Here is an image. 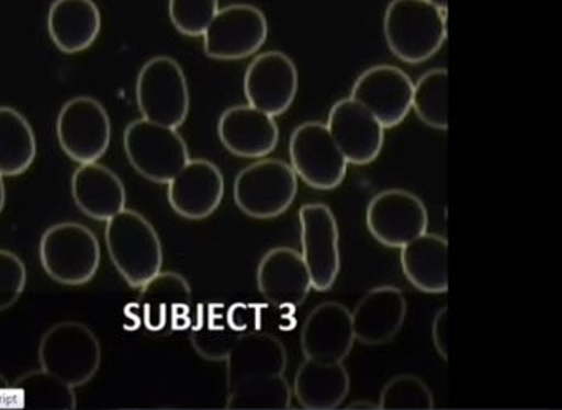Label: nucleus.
<instances>
[{
    "label": "nucleus",
    "mask_w": 562,
    "mask_h": 410,
    "mask_svg": "<svg viewBox=\"0 0 562 410\" xmlns=\"http://www.w3.org/2000/svg\"><path fill=\"white\" fill-rule=\"evenodd\" d=\"M384 41L404 64L430 60L447 41V14L427 0H391L384 12Z\"/></svg>",
    "instance_id": "nucleus-1"
},
{
    "label": "nucleus",
    "mask_w": 562,
    "mask_h": 410,
    "mask_svg": "<svg viewBox=\"0 0 562 410\" xmlns=\"http://www.w3.org/2000/svg\"><path fill=\"white\" fill-rule=\"evenodd\" d=\"M106 248L124 281L140 288L162 271L164 249L159 232L139 212L124 208L106 221Z\"/></svg>",
    "instance_id": "nucleus-2"
},
{
    "label": "nucleus",
    "mask_w": 562,
    "mask_h": 410,
    "mask_svg": "<svg viewBox=\"0 0 562 410\" xmlns=\"http://www.w3.org/2000/svg\"><path fill=\"white\" fill-rule=\"evenodd\" d=\"M38 363L42 369L77 389L90 383L100 371V340L81 321H60L48 328L42 337Z\"/></svg>",
    "instance_id": "nucleus-3"
},
{
    "label": "nucleus",
    "mask_w": 562,
    "mask_h": 410,
    "mask_svg": "<svg viewBox=\"0 0 562 410\" xmlns=\"http://www.w3.org/2000/svg\"><path fill=\"white\" fill-rule=\"evenodd\" d=\"M297 192L299 179L291 163L269 157L245 167L233 183V198L239 212L261 221L284 215Z\"/></svg>",
    "instance_id": "nucleus-4"
},
{
    "label": "nucleus",
    "mask_w": 562,
    "mask_h": 410,
    "mask_svg": "<svg viewBox=\"0 0 562 410\" xmlns=\"http://www.w3.org/2000/svg\"><path fill=\"white\" fill-rule=\"evenodd\" d=\"M38 252L48 277L64 285L88 284L101 264L97 235L77 221L50 226L42 236Z\"/></svg>",
    "instance_id": "nucleus-5"
},
{
    "label": "nucleus",
    "mask_w": 562,
    "mask_h": 410,
    "mask_svg": "<svg viewBox=\"0 0 562 410\" xmlns=\"http://www.w3.org/2000/svg\"><path fill=\"white\" fill-rule=\"evenodd\" d=\"M124 150L134 170L159 185L172 182L190 160L189 147L179 130L146 119L126 127Z\"/></svg>",
    "instance_id": "nucleus-6"
},
{
    "label": "nucleus",
    "mask_w": 562,
    "mask_h": 410,
    "mask_svg": "<svg viewBox=\"0 0 562 410\" xmlns=\"http://www.w3.org/2000/svg\"><path fill=\"white\" fill-rule=\"evenodd\" d=\"M143 119L179 129L190 113V90L182 67L170 57H154L140 68L136 83Z\"/></svg>",
    "instance_id": "nucleus-7"
},
{
    "label": "nucleus",
    "mask_w": 562,
    "mask_h": 410,
    "mask_svg": "<svg viewBox=\"0 0 562 410\" xmlns=\"http://www.w3.org/2000/svg\"><path fill=\"white\" fill-rule=\"evenodd\" d=\"M289 157L297 179L311 189L330 192L347 176V159L321 121H307L292 130Z\"/></svg>",
    "instance_id": "nucleus-8"
},
{
    "label": "nucleus",
    "mask_w": 562,
    "mask_h": 410,
    "mask_svg": "<svg viewBox=\"0 0 562 410\" xmlns=\"http://www.w3.org/2000/svg\"><path fill=\"white\" fill-rule=\"evenodd\" d=\"M265 12L251 4H232L220 9L203 34V50L222 61L245 60L261 50L268 41Z\"/></svg>",
    "instance_id": "nucleus-9"
},
{
    "label": "nucleus",
    "mask_w": 562,
    "mask_h": 410,
    "mask_svg": "<svg viewBox=\"0 0 562 410\" xmlns=\"http://www.w3.org/2000/svg\"><path fill=\"white\" fill-rule=\"evenodd\" d=\"M302 259L311 274L312 291L327 292L340 275V229L330 206L305 203L299 209Z\"/></svg>",
    "instance_id": "nucleus-10"
},
{
    "label": "nucleus",
    "mask_w": 562,
    "mask_h": 410,
    "mask_svg": "<svg viewBox=\"0 0 562 410\" xmlns=\"http://www.w3.org/2000/svg\"><path fill=\"white\" fill-rule=\"evenodd\" d=\"M136 311L147 333L156 337L187 330L193 317L189 281L177 272L160 271L140 287Z\"/></svg>",
    "instance_id": "nucleus-11"
},
{
    "label": "nucleus",
    "mask_w": 562,
    "mask_h": 410,
    "mask_svg": "<svg viewBox=\"0 0 562 410\" xmlns=\"http://www.w3.org/2000/svg\"><path fill=\"white\" fill-rule=\"evenodd\" d=\"M364 223L374 241L401 249L427 232L429 213L419 196L403 189L376 193L368 203Z\"/></svg>",
    "instance_id": "nucleus-12"
},
{
    "label": "nucleus",
    "mask_w": 562,
    "mask_h": 410,
    "mask_svg": "<svg viewBox=\"0 0 562 410\" xmlns=\"http://www.w3.org/2000/svg\"><path fill=\"white\" fill-rule=\"evenodd\" d=\"M57 137L61 150L75 162H98L110 149V114L94 98H74L58 114Z\"/></svg>",
    "instance_id": "nucleus-13"
},
{
    "label": "nucleus",
    "mask_w": 562,
    "mask_h": 410,
    "mask_svg": "<svg viewBox=\"0 0 562 410\" xmlns=\"http://www.w3.org/2000/svg\"><path fill=\"white\" fill-rule=\"evenodd\" d=\"M243 88L249 106L272 117L282 116L297 98V67L284 52H265L246 68Z\"/></svg>",
    "instance_id": "nucleus-14"
},
{
    "label": "nucleus",
    "mask_w": 562,
    "mask_h": 410,
    "mask_svg": "<svg viewBox=\"0 0 562 410\" xmlns=\"http://www.w3.org/2000/svg\"><path fill=\"white\" fill-rule=\"evenodd\" d=\"M414 81L393 65L368 68L355 81L351 100L367 107L384 129L403 124L413 107Z\"/></svg>",
    "instance_id": "nucleus-15"
},
{
    "label": "nucleus",
    "mask_w": 562,
    "mask_h": 410,
    "mask_svg": "<svg viewBox=\"0 0 562 410\" xmlns=\"http://www.w3.org/2000/svg\"><path fill=\"white\" fill-rule=\"evenodd\" d=\"M325 126L348 166H370L383 152L386 129L367 107L350 96L331 106Z\"/></svg>",
    "instance_id": "nucleus-16"
},
{
    "label": "nucleus",
    "mask_w": 562,
    "mask_h": 410,
    "mask_svg": "<svg viewBox=\"0 0 562 410\" xmlns=\"http://www.w3.org/2000/svg\"><path fill=\"white\" fill-rule=\"evenodd\" d=\"M225 196L222 170L206 159H190L182 172L167 183L170 208L190 221L210 218Z\"/></svg>",
    "instance_id": "nucleus-17"
},
{
    "label": "nucleus",
    "mask_w": 562,
    "mask_h": 410,
    "mask_svg": "<svg viewBox=\"0 0 562 410\" xmlns=\"http://www.w3.org/2000/svg\"><path fill=\"white\" fill-rule=\"evenodd\" d=\"M259 294L272 307L297 308L312 292L311 274L301 252L285 246L269 249L256 269Z\"/></svg>",
    "instance_id": "nucleus-18"
},
{
    "label": "nucleus",
    "mask_w": 562,
    "mask_h": 410,
    "mask_svg": "<svg viewBox=\"0 0 562 410\" xmlns=\"http://www.w3.org/2000/svg\"><path fill=\"white\" fill-rule=\"evenodd\" d=\"M351 310L340 301H324L305 318L301 350L308 360L344 363L355 346Z\"/></svg>",
    "instance_id": "nucleus-19"
},
{
    "label": "nucleus",
    "mask_w": 562,
    "mask_h": 410,
    "mask_svg": "<svg viewBox=\"0 0 562 410\" xmlns=\"http://www.w3.org/2000/svg\"><path fill=\"white\" fill-rule=\"evenodd\" d=\"M407 301L401 288L378 285L370 288L351 311L355 340L364 346H381L400 334L406 321Z\"/></svg>",
    "instance_id": "nucleus-20"
},
{
    "label": "nucleus",
    "mask_w": 562,
    "mask_h": 410,
    "mask_svg": "<svg viewBox=\"0 0 562 410\" xmlns=\"http://www.w3.org/2000/svg\"><path fill=\"white\" fill-rule=\"evenodd\" d=\"M218 137L233 156L258 160L274 152L279 144V126L276 117L249 104L232 106L220 116Z\"/></svg>",
    "instance_id": "nucleus-21"
},
{
    "label": "nucleus",
    "mask_w": 562,
    "mask_h": 410,
    "mask_svg": "<svg viewBox=\"0 0 562 410\" xmlns=\"http://www.w3.org/2000/svg\"><path fill=\"white\" fill-rule=\"evenodd\" d=\"M71 195L81 213L97 221H110L126 208L123 180L98 162L80 163L71 176Z\"/></svg>",
    "instance_id": "nucleus-22"
},
{
    "label": "nucleus",
    "mask_w": 562,
    "mask_h": 410,
    "mask_svg": "<svg viewBox=\"0 0 562 410\" xmlns=\"http://www.w3.org/2000/svg\"><path fill=\"white\" fill-rule=\"evenodd\" d=\"M449 241L446 236L424 232L401 248V271L411 285L423 294H447Z\"/></svg>",
    "instance_id": "nucleus-23"
},
{
    "label": "nucleus",
    "mask_w": 562,
    "mask_h": 410,
    "mask_svg": "<svg viewBox=\"0 0 562 410\" xmlns=\"http://www.w3.org/2000/svg\"><path fill=\"white\" fill-rule=\"evenodd\" d=\"M350 392V374L344 363L305 357L292 383V396L307 410L337 409Z\"/></svg>",
    "instance_id": "nucleus-24"
},
{
    "label": "nucleus",
    "mask_w": 562,
    "mask_h": 410,
    "mask_svg": "<svg viewBox=\"0 0 562 410\" xmlns=\"http://www.w3.org/2000/svg\"><path fill=\"white\" fill-rule=\"evenodd\" d=\"M226 384L232 389L249 377L284 374L288 369V350L274 334H243L225 360Z\"/></svg>",
    "instance_id": "nucleus-25"
},
{
    "label": "nucleus",
    "mask_w": 562,
    "mask_h": 410,
    "mask_svg": "<svg viewBox=\"0 0 562 410\" xmlns=\"http://www.w3.org/2000/svg\"><path fill=\"white\" fill-rule=\"evenodd\" d=\"M100 32V9L93 0H55L48 11V34L64 54L88 50Z\"/></svg>",
    "instance_id": "nucleus-26"
},
{
    "label": "nucleus",
    "mask_w": 562,
    "mask_h": 410,
    "mask_svg": "<svg viewBox=\"0 0 562 410\" xmlns=\"http://www.w3.org/2000/svg\"><path fill=\"white\" fill-rule=\"evenodd\" d=\"M190 343L202 360L225 361L241 334L229 327L223 304H202L190 321Z\"/></svg>",
    "instance_id": "nucleus-27"
},
{
    "label": "nucleus",
    "mask_w": 562,
    "mask_h": 410,
    "mask_svg": "<svg viewBox=\"0 0 562 410\" xmlns=\"http://www.w3.org/2000/svg\"><path fill=\"white\" fill-rule=\"evenodd\" d=\"M37 156L31 123L14 107L0 106V173L18 176L27 172Z\"/></svg>",
    "instance_id": "nucleus-28"
},
{
    "label": "nucleus",
    "mask_w": 562,
    "mask_h": 410,
    "mask_svg": "<svg viewBox=\"0 0 562 410\" xmlns=\"http://www.w3.org/2000/svg\"><path fill=\"white\" fill-rule=\"evenodd\" d=\"M19 406L38 410H75L77 394L75 387L68 386L47 371L37 369L25 373L12 386Z\"/></svg>",
    "instance_id": "nucleus-29"
},
{
    "label": "nucleus",
    "mask_w": 562,
    "mask_h": 410,
    "mask_svg": "<svg viewBox=\"0 0 562 410\" xmlns=\"http://www.w3.org/2000/svg\"><path fill=\"white\" fill-rule=\"evenodd\" d=\"M292 386L284 374L249 377L228 389L226 409L285 410L292 406Z\"/></svg>",
    "instance_id": "nucleus-30"
},
{
    "label": "nucleus",
    "mask_w": 562,
    "mask_h": 410,
    "mask_svg": "<svg viewBox=\"0 0 562 410\" xmlns=\"http://www.w3.org/2000/svg\"><path fill=\"white\" fill-rule=\"evenodd\" d=\"M447 91H449V71L446 68L426 71L413 88V107L417 119L430 129L447 133Z\"/></svg>",
    "instance_id": "nucleus-31"
},
{
    "label": "nucleus",
    "mask_w": 562,
    "mask_h": 410,
    "mask_svg": "<svg viewBox=\"0 0 562 410\" xmlns=\"http://www.w3.org/2000/svg\"><path fill=\"white\" fill-rule=\"evenodd\" d=\"M434 406V394L426 380L411 373L391 377L378 400L380 410H432Z\"/></svg>",
    "instance_id": "nucleus-32"
},
{
    "label": "nucleus",
    "mask_w": 562,
    "mask_h": 410,
    "mask_svg": "<svg viewBox=\"0 0 562 410\" xmlns=\"http://www.w3.org/2000/svg\"><path fill=\"white\" fill-rule=\"evenodd\" d=\"M220 11V0H169L170 22L186 37H203Z\"/></svg>",
    "instance_id": "nucleus-33"
},
{
    "label": "nucleus",
    "mask_w": 562,
    "mask_h": 410,
    "mask_svg": "<svg viewBox=\"0 0 562 410\" xmlns=\"http://www.w3.org/2000/svg\"><path fill=\"white\" fill-rule=\"evenodd\" d=\"M27 267L15 252L0 249V311L8 310L24 294Z\"/></svg>",
    "instance_id": "nucleus-34"
},
{
    "label": "nucleus",
    "mask_w": 562,
    "mask_h": 410,
    "mask_svg": "<svg viewBox=\"0 0 562 410\" xmlns=\"http://www.w3.org/2000/svg\"><path fill=\"white\" fill-rule=\"evenodd\" d=\"M229 327L238 334L256 333L262 328V307L258 304L238 301L226 308Z\"/></svg>",
    "instance_id": "nucleus-35"
},
{
    "label": "nucleus",
    "mask_w": 562,
    "mask_h": 410,
    "mask_svg": "<svg viewBox=\"0 0 562 410\" xmlns=\"http://www.w3.org/2000/svg\"><path fill=\"white\" fill-rule=\"evenodd\" d=\"M449 307H442L434 315L432 324H430V338H432L434 348L437 354L443 361L449 360Z\"/></svg>",
    "instance_id": "nucleus-36"
},
{
    "label": "nucleus",
    "mask_w": 562,
    "mask_h": 410,
    "mask_svg": "<svg viewBox=\"0 0 562 410\" xmlns=\"http://www.w3.org/2000/svg\"><path fill=\"white\" fill-rule=\"evenodd\" d=\"M347 409H374L378 410V402H371V400L357 399L353 402L348 403Z\"/></svg>",
    "instance_id": "nucleus-37"
},
{
    "label": "nucleus",
    "mask_w": 562,
    "mask_h": 410,
    "mask_svg": "<svg viewBox=\"0 0 562 410\" xmlns=\"http://www.w3.org/2000/svg\"><path fill=\"white\" fill-rule=\"evenodd\" d=\"M5 206V185L4 175L0 173V213L4 212Z\"/></svg>",
    "instance_id": "nucleus-38"
},
{
    "label": "nucleus",
    "mask_w": 562,
    "mask_h": 410,
    "mask_svg": "<svg viewBox=\"0 0 562 410\" xmlns=\"http://www.w3.org/2000/svg\"><path fill=\"white\" fill-rule=\"evenodd\" d=\"M427 2H430V4L434 5V8L439 9V11L446 12L447 14V8H449V0H427Z\"/></svg>",
    "instance_id": "nucleus-39"
}]
</instances>
